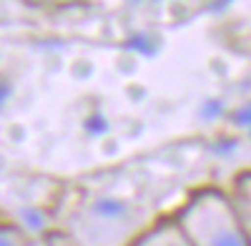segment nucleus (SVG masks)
<instances>
[{"mask_svg": "<svg viewBox=\"0 0 251 246\" xmlns=\"http://www.w3.org/2000/svg\"><path fill=\"white\" fill-rule=\"evenodd\" d=\"M226 196L231 201V206L241 221V226L246 231V236L251 239V171H241L231 186L226 189Z\"/></svg>", "mask_w": 251, "mask_h": 246, "instance_id": "3", "label": "nucleus"}, {"mask_svg": "<svg viewBox=\"0 0 251 246\" xmlns=\"http://www.w3.org/2000/svg\"><path fill=\"white\" fill-rule=\"evenodd\" d=\"M53 244H55V246H71L68 241H63V239H60L58 234H53Z\"/></svg>", "mask_w": 251, "mask_h": 246, "instance_id": "6", "label": "nucleus"}, {"mask_svg": "<svg viewBox=\"0 0 251 246\" xmlns=\"http://www.w3.org/2000/svg\"><path fill=\"white\" fill-rule=\"evenodd\" d=\"M171 219L191 246H251L224 189L206 186L194 191Z\"/></svg>", "mask_w": 251, "mask_h": 246, "instance_id": "1", "label": "nucleus"}, {"mask_svg": "<svg viewBox=\"0 0 251 246\" xmlns=\"http://www.w3.org/2000/svg\"><path fill=\"white\" fill-rule=\"evenodd\" d=\"M28 246H55V244H53V236H33Z\"/></svg>", "mask_w": 251, "mask_h": 246, "instance_id": "5", "label": "nucleus"}, {"mask_svg": "<svg viewBox=\"0 0 251 246\" xmlns=\"http://www.w3.org/2000/svg\"><path fill=\"white\" fill-rule=\"evenodd\" d=\"M33 241V236L10 221H0V246H28Z\"/></svg>", "mask_w": 251, "mask_h": 246, "instance_id": "4", "label": "nucleus"}, {"mask_svg": "<svg viewBox=\"0 0 251 246\" xmlns=\"http://www.w3.org/2000/svg\"><path fill=\"white\" fill-rule=\"evenodd\" d=\"M38 3H66V0H38Z\"/></svg>", "mask_w": 251, "mask_h": 246, "instance_id": "7", "label": "nucleus"}, {"mask_svg": "<svg viewBox=\"0 0 251 246\" xmlns=\"http://www.w3.org/2000/svg\"><path fill=\"white\" fill-rule=\"evenodd\" d=\"M128 246H191V244L181 234V229L176 226L171 216H163L151 221Z\"/></svg>", "mask_w": 251, "mask_h": 246, "instance_id": "2", "label": "nucleus"}]
</instances>
